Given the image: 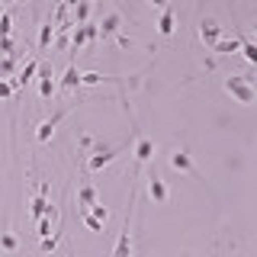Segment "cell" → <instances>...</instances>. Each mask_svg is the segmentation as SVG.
Masks as SVG:
<instances>
[{
  "instance_id": "1",
  "label": "cell",
  "mask_w": 257,
  "mask_h": 257,
  "mask_svg": "<svg viewBox=\"0 0 257 257\" xmlns=\"http://www.w3.org/2000/svg\"><path fill=\"white\" fill-rule=\"evenodd\" d=\"M225 90L235 96L241 106H251L254 96H257L254 87H251V77H228V80H225Z\"/></svg>"
},
{
  "instance_id": "2",
  "label": "cell",
  "mask_w": 257,
  "mask_h": 257,
  "mask_svg": "<svg viewBox=\"0 0 257 257\" xmlns=\"http://www.w3.org/2000/svg\"><path fill=\"white\" fill-rule=\"evenodd\" d=\"M148 196L155 199L158 206H164L167 199H171V190H167V183H164V177H158L155 171L148 174Z\"/></svg>"
},
{
  "instance_id": "3",
  "label": "cell",
  "mask_w": 257,
  "mask_h": 257,
  "mask_svg": "<svg viewBox=\"0 0 257 257\" xmlns=\"http://www.w3.org/2000/svg\"><path fill=\"white\" fill-rule=\"evenodd\" d=\"M116 155H119V148H103V151H93V155L87 158V171H90V174L103 171V167H106L109 161H116Z\"/></svg>"
},
{
  "instance_id": "4",
  "label": "cell",
  "mask_w": 257,
  "mask_h": 257,
  "mask_svg": "<svg viewBox=\"0 0 257 257\" xmlns=\"http://www.w3.org/2000/svg\"><path fill=\"white\" fill-rule=\"evenodd\" d=\"M112 257H132V231H128V215H125L122 231H119L116 247H112Z\"/></svg>"
},
{
  "instance_id": "5",
  "label": "cell",
  "mask_w": 257,
  "mask_h": 257,
  "mask_svg": "<svg viewBox=\"0 0 257 257\" xmlns=\"http://www.w3.org/2000/svg\"><path fill=\"white\" fill-rule=\"evenodd\" d=\"M199 39H203V42H206L209 48H212V45H215V42L222 39V26H219L215 20H206L203 26H199Z\"/></svg>"
},
{
  "instance_id": "6",
  "label": "cell",
  "mask_w": 257,
  "mask_h": 257,
  "mask_svg": "<svg viewBox=\"0 0 257 257\" xmlns=\"http://www.w3.org/2000/svg\"><path fill=\"white\" fill-rule=\"evenodd\" d=\"M151 158H155V142H151V139H139V142H135V164H148V161Z\"/></svg>"
},
{
  "instance_id": "7",
  "label": "cell",
  "mask_w": 257,
  "mask_h": 257,
  "mask_svg": "<svg viewBox=\"0 0 257 257\" xmlns=\"http://www.w3.org/2000/svg\"><path fill=\"white\" fill-rule=\"evenodd\" d=\"M174 29H177V13H174V7L167 4L164 13H161V20H158V32L161 36H174Z\"/></svg>"
},
{
  "instance_id": "8",
  "label": "cell",
  "mask_w": 257,
  "mask_h": 257,
  "mask_svg": "<svg viewBox=\"0 0 257 257\" xmlns=\"http://www.w3.org/2000/svg\"><path fill=\"white\" fill-rule=\"evenodd\" d=\"M171 167L174 171H183V174H196V164H193V158L187 151H174L171 155Z\"/></svg>"
},
{
  "instance_id": "9",
  "label": "cell",
  "mask_w": 257,
  "mask_h": 257,
  "mask_svg": "<svg viewBox=\"0 0 257 257\" xmlns=\"http://www.w3.org/2000/svg\"><path fill=\"white\" fill-rule=\"evenodd\" d=\"M61 116H64V112H61ZM61 116H52V119H45V122L36 128V142H39V145H45L48 139H52V132H55V125H58V119H61Z\"/></svg>"
},
{
  "instance_id": "10",
  "label": "cell",
  "mask_w": 257,
  "mask_h": 257,
  "mask_svg": "<svg viewBox=\"0 0 257 257\" xmlns=\"http://www.w3.org/2000/svg\"><path fill=\"white\" fill-rule=\"evenodd\" d=\"M55 90H58V87H55L52 74H48V71H42V74H39V96H42V100H48Z\"/></svg>"
},
{
  "instance_id": "11",
  "label": "cell",
  "mask_w": 257,
  "mask_h": 257,
  "mask_svg": "<svg viewBox=\"0 0 257 257\" xmlns=\"http://www.w3.org/2000/svg\"><path fill=\"white\" fill-rule=\"evenodd\" d=\"M36 71H39V61H29L26 68H23L20 74H16V80H13V90H16V87H23V84H29V80H32V74H36Z\"/></svg>"
},
{
  "instance_id": "12",
  "label": "cell",
  "mask_w": 257,
  "mask_h": 257,
  "mask_svg": "<svg viewBox=\"0 0 257 257\" xmlns=\"http://www.w3.org/2000/svg\"><path fill=\"white\" fill-rule=\"evenodd\" d=\"M93 203H96V190L90 187V183H87V187H80L77 190V206L87 209V206H93Z\"/></svg>"
},
{
  "instance_id": "13",
  "label": "cell",
  "mask_w": 257,
  "mask_h": 257,
  "mask_svg": "<svg viewBox=\"0 0 257 257\" xmlns=\"http://www.w3.org/2000/svg\"><path fill=\"white\" fill-rule=\"evenodd\" d=\"M77 84H80V71H77V64H71L68 74H64V80H61V90H74Z\"/></svg>"
},
{
  "instance_id": "14",
  "label": "cell",
  "mask_w": 257,
  "mask_h": 257,
  "mask_svg": "<svg viewBox=\"0 0 257 257\" xmlns=\"http://www.w3.org/2000/svg\"><path fill=\"white\" fill-rule=\"evenodd\" d=\"M84 45H87V23H84V26H77L74 36H71V48H74V52H80Z\"/></svg>"
},
{
  "instance_id": "15",
  "label": "cell",
  "mask_w": 257,
  "mask_h": 257,
  "mask_svg": "<svg viewBox=\"0 0 257 257\" xmlns=\"http://www.w3.org/2000/svg\"><path fill=\"white\" fill-rule=\"evenodd\" d=\"M80 219H84V225H87L90 231H103V225H106V222H100V219H96V215H90L87 209H80Z\"/></svg>"
},
{
  "instance_id": "16",
  "label": "cell",
  "mask_w": 257,
  "mask_h": 257,
  "mask_svg": "<svg viewBox=\"0 0 257 257\" xmlns=\"http://www.w3.org/2000/svg\"><path fill=\"white\" fill-rule=\"evenodd\" d=\"M52 36H55V23H45L42 26V32H39V48H48V42H52Z\"/></svg>"
},
{
  "instance_id": "17",
  "label": "cell",
  "mask_w": 257,
  "mask_h": 257,
  "mask_svg": "<svg viewBox=\"0 0 257 257\" xmlns=\"http://www.w3.org/2000/svg\"><path fill=\"white\" fill-rule=\"evenodd\" d=\"M241 55L247 58V64H257V45L251 42V39H244V42H241Z\"/></svg>"
},
{
  "instance_id": "18",
  "label": "cell",
  "mask_w": 257,
  "mask_h": 257,
  "mask_svg": "<svg viewBox=\"0 0 257 257\" xmlns=\"http://www.w3.org/2000/svg\"><path fill=\"white\" fill-rule=\"evenodd\" d=\"M116 29H119V13H109L103 20V36H116Z\"/></svg>"
},
{
  "instance_id": "19",
  "label": "cell",
  "mask_w": 257,
  "mask_h": 257,
  "mask_svg": "<svg viewBox=\"0 0 257 257\" xmlns=\"http://www.w3.org/2000/svg\"><path fill=\"white\" fill-rule=\"evenodd\" d=\"M16 244H20V241H16V235H10V231H4V235H0V247H4L7 254H13Z\"/></svg>"
},
{
  "instance_id": "20",
  "label": "cell",
  "mask_w": 257,
  "mask_h": 257,
  "mask_svg": "<svg viewBox=\"0 0 257 257\" xmlns=\"http://www.w3.org/2000/svg\"><path fill=\"white\" fill-rule=\"evenodd\" d=\"M90 215H96L100 222H106V219H109V209L103 206V203H93V212H90Z\"/></svg>"
},
{
  "instance_id": "21",
  "label": "cell",
  "mask_w": 257,
  "mask_h": 257,
  "mask_svg": "<svg viewBox=\"0 0 257 257\" xmlns=\"http://www.w3.org/2000/svg\"><path fill=\"white\" fill-rule=\"evenodd\" d=\"M58 247V235H48V238H42V251L48 254V251H55Z\"/></svg>"
},
{
  "instance_id": "22",
  "label": "cell",
  "mask_w": 257,
  "mask_h": 257,
  "mask_svg": "<svg viewBox=\"0 0 257 257\" xmlns=\"http://www.w3.org/2000/svg\"><path fill=\"white\" fill-rule=\"evenodd\" d=\"M10 93H13V84H10V80H4V77H0V100H7Z\"/></svg>"
},
{
  "instance_id": "23",
  "label": "cell",
  "mask_w": 257,
  "mask_h": 257,
  "mask_svg": "<svg viewBox=\"0 0 257 257\" xmlns=\"http://www.w3.org/2000/svg\"><path fill=\"white\" fill-rule=\"evenodd\" d=\"M7 32H10V16H7V13H4V16H0V36H4V39H7Z\"/></svg>"
},
{
  "instance_id": "24",
  "label": "cell",
  "mask_w": 257,
  "mask_h": 257,
  "mask_svg": "<svg viewBox=\"0 0 257 257\" xmlns=\"http://www.w3.org/2000/svg\"><path fill=\"white\" fill-rule=\"evenodd\" d=\"M116 45H119V48H128V45H132V39H125V36H116Z\"/></svg>"
},
{
  "instance_id": "25",
  "label": "cell",
  "mask_w": 257,
  "mask_h": 257,
  "mask_svg": "<svg viewBox=\"0 0 257 257\" xmlns=\"http://www.w3.org/2000/svg\"><path fill=\"white\" fill-rule=\"evenodd\" d=\"M148 4H151V7H167L171 0H148Z\"/></svg>"
},
{
  "instance_id": "26",
  "label": "cell",
  "mask_w": 257,
  "mask_h": 257,
  "mask_svg": "<svg viewBox=\"0 0 257 257\" xmlns=\"http://www.w3.org/2000/svg\"><path fill=\"white\" fill-rule=\"evenodd\" d=\"M61 7H64V10H68V7H77V0H64Z\"/></svg>"
}]
</instances>
